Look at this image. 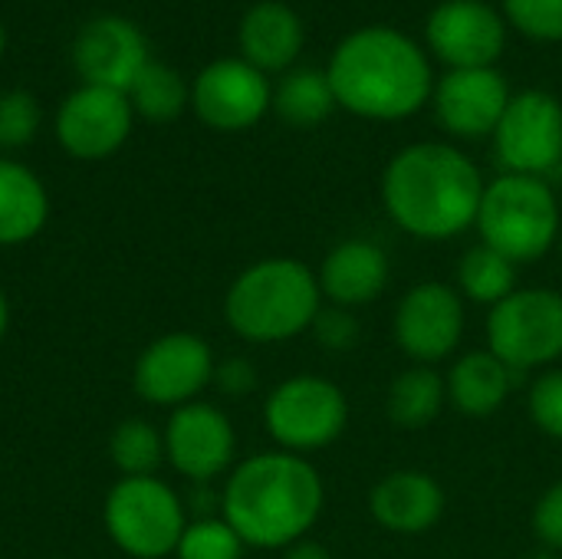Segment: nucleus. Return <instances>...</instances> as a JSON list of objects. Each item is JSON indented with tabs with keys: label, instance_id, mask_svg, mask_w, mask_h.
<instances>
[{
	"label": "nucleus",
	"instance_id": "nucleus-1",
	"mask_svg": "<svg viewBox=\"0 0 562 559\" xmlns=\"http://www.w3.org/2000/svg\"><path fill=\"white\" fill-rule=\"evenodd\" d=\"M336 105L369 122H402L422 112L435 92L425 43L395 26H359L346 33L326 66Z\"/></svg>",
	"mask_w": 562,
	"mask_h": 559
},
{
	"label": "nucleus",
	"instance_id": "nucleus-2",
	"mask_svg": "<svg viewBox=\"0 0 562 559\" xmlns=\"http://www.w3.org/2000/svg\"><path fill=\"white\" fill-rule=\"evenodd\" d=\"M481 168L451 142H415L392 155L382 175L389 217L418 241H448L477 224Z\"/></svg>",
	"mask_w": 562,
	"mask_h": 559
},
{
	"label": "nucleus",
	"instance_id": "nucleus-3",
	"mask_svg": "<svg viewBox=\"0 0 562 559\" xmlns=\"http://www.w3.org/2000/svg\"><path fill=\"white\" fill-rule=\"evenodd\" d=\"M326 504L319 471L293 451H263L234 468L221 494V517L244 547L286 550L316 527Z\"/></svg>",
	"mask_w": 562,
	"mask_h": 559
},
{
	"label": "nucleus",
	"instance_id": "nucleus-4",
	"mask_svg": "<svg viewBox=\"0 0 562 559\" xmlns=\"http://www.w3.org/2000/svg\"><path fill=\"white\" fill-rule=\"evenodd\" d=\"M323 310L316 273L293 257L250 264L224 297L227 326L247 343H286L313 329Z\"/></svg>",
	"mask_w": 562,
	"mask_h": 559
},
{
	"label": "nucleus",
	"instance_id": "nucleus-5",
	"mask_svg": "<svg viewBox=\"0 0 562 559\" xmlns=\"http://www.w3.org/2000/svg\"><path fill=\"white\" fill-rule=\"evenodd\" d=\"M481 244L514 264L540 260L560 241V204L543 178L501 175L484 188L477 224Z\"/></svg>",
	"mask_w": 562,
	"mask_h": 559
},
{
	"label": "nucleus",
	"instance_id": "nucleus-6",
	"mask_svg": "<svg viewBox=\"0 0 562 559\" xmlns=\"http://www.w3.org/2000/svg\"><path fill=\"white\" fill-rule=\"evenodd\" d=\"M102 524L109 540L132 559L175 557L188 527L181 497L158 478H122L105 504Z\"/></svg>",
	"mask_w": 562,
	"mask_h": 559
},
{
	"label": "nucleus",
	"instance_id": "nucleus-7",
	"mask_svg": "<svg viewBox=\"0 0 562 559\" xmlns=\"http://www.w3.org/2000/svg\"><path fill=\"white\" fill-rule=\"evenodd\" d=\"M263 425L283 451H319L346 432L349 399L323 376H293L267 395Z\"/></svg>",
	"mask_w": 562,
	"mask_h": 559
},
{
	"label": "nucleus",
	"instance_id": "nucleus-8",
	"mask_svg": "<svg viewBox=\"0 0 562 559\" xmlns=\"http://www.w3.org/2000/svg\"><path fill=\"white\" fill-rule=\"evenodd\" d=\"M487 346L514 372L557 362L562 356V293L550 287L514 290L491 306Z\"/></svg>",
	"mask_w": 562,
	"mask_h": 559
},
{
	"label": "nucleus",
	"instance_id": "nucleus-9",
	"mask_svg": "<svg viewBox=\"0 0 562 559\" xmlns=\"http://www.w3.org/2000/svg\"><path fill=\"white\" fill-rule=\"evenodd\" d=\"M491 138L507 175L543 178L557 171L562 165V102L547 89L514 92Z\"/></svg>",
	"mask_w": 562,
	"mask_h": 559
},
{
	"label": "nucleus",
	"instance_id": "nucleus-10",
	"mask_svg": "<svg viewBox=\"0 0 562 559\" xmlns=\"http://www.w3.org/2000/svg\"><path fill=\"white\" fill-rule=\"evenodd\" d=\"M507 20L484 0H441L425 20V49L448 69H491L507 49Z\"/></svg>",
	"mask_w": 562,
	"mask_h": 559
},
{
	"label": "nucleus",
	"instance_id": "nucleus-11",
	"mask_svg": "<svg viewBox=\"0 0 562 559\" xmlns=\"http://www.w3.org/2000/svg\"><path fill=\"white\" fill-rule=\"evenodd\" d=\"M191 109L207 128L217 132L254 128L273 109L270 76L244 56H221L194 76Z\"/></svg>",
	"mask_w": 562,
	"mask_h": 559
},
{
	"label": "nucleus",
	"instance_id": "nucleus-12",
	"mask_svg": "<svg viewBox=\"0 0 562 559\" xmlns=\"http://www.w3.org/2000/svg\"><path fill=\"white\" fill-rule=\"evenodd\" d=\"M214 353L194 333H168L145 346L135 362L132 385L138 399L161 409H181L214 382Z\"/></svg>",
	"mask_w": 562,
	"mask_h": 559
},
{
	"label": "nucleus",
	"instance_id": "nucleus-13",
	"mask_svg": "<svg viewBox=\"0 0 562 559\" xmlns=\"http://www.w3.org/2000/svg\"><path fill=\"white\" fill-rule=\"evenodd\" d=\"M132 122L135 112L125 92L82 82L59 102L53 128L66 155L79 161H99L128 142Z\"/></svg>",
	"mask_w": 562,
	"mask_h": 559
},
{
	"label": "nucleus",
	"instance_id": "nucleus-14",
	"mask_svg": "<svg viewBox=\"0 0 562 559\" xmlns=\"http://www.w3.org/2000/svg\"><path fill=\"white\" fill-rule=\"evenodd\" d=\"M395 343L418 366L448 359L464 336V300L454 287L425 280L415 283L395 306Z\"/></svg>",
	"mask_w": 562,
	"mask_h": 559
},
{
	"label": "nucleus",
	"instance_id": "nucleus-15",
	"mask_svg": "<svg viewBox=\"0 0 562 559\" xmlns=\"http://www.w3.org/2000/svg\"><path fill=\"white\" fill-rule=\"evenodd\" d=\"M148 59L145 33L122 13H99L86 20L72 40V66L86 86L128 92Z\"/></svg>",
	"mask_w": 562,
	"mask_h": 559
},
{
	"label": "nucleus",
	"instance_id": "nucleus-16",
	"mask_svg": "<svg viewBox=\"0 0 562 559\" xmlns=\"http://www.w3.org/2000/svg\"><path fill=\"white\" fill-rule=\"evenodd\" d=\"M234 451H237L234 425L217 405L188 402L171 412L165 425V458L181 478L194 484H207L231 468Z\"/></svg>",
	"mask_w": 562,
	"mask_h": 559
},
{
	"label": "nucleus",
	"instance_id": "nucleus-17",
	"mask_svg": "<svg viewBox=\"0 0 562 559\" xmlns=\"http://www.w3.org/2000/svg\"><path fill=\"white\" fill-rule=\"evenodd\" d=\"M507 79L491 69H448L435 79L431 105L441 128L454 138H484L494 135L504 109L510 105Z\"/></svg>",
	"mask_w": 562,
	"mask_h": 559
},
{
	"label": "nucleus",
	"instance_id": "nucleus-18",
	"mask_svg": "<svg viewBox=\"0 0 562 559\" xmlns=\"http://www.w3.org/2000/svg\"><path fill=\"white\" fill-rule=\"evenodd\" d=\"M369 514L379 527L402 537L428 534L445 514V491L428 471L402 468L369 491Z\"/></svg>",
	"mask_w": 562,
	"mask_h": 559
},
{
	"label": "nucleus",
	"instance_id": "nucleus-19",
	"mask_svg": "<svg viewBox=\"0 0 562 559\" xmlns=\"http://www.w3.org/2000/svg\"><path fill=\"white\" fill-rule=\"evenodd\" d=\"M240 56L260 72H286L306 43L300 13L283 0H260L244 10L237 26Z\"/></svg>",
	"mask_w": 562,
	"mask_h": 559
},
{
	"label": "nucleus",
	"instance_id": "nucleus-20",
	"mask_svg": "<svg viewBox=\"0 0 562 559\" xmlns=\"http://www.w3.org/2000/svg\"><path fill=\"white\" fill-rule=\"evenodd\" d=\"M319 290L339 310L372 303L389 283V257L372 241H342L319 264Z\"/></svg>",
	"mask_w": 562,
	"mask_h": 559
},
{
	"label": "nucleus",
	"instance_id": "nucleus-21",
	"mask_svg": "<svg viewBox=\"0 0 562 559\" xmlns=\"http://www.w3.org/2000/svg\"><path fill=\"white\" fill-rule=\"evenodd\" d=\"M49 221V194L33 168L0 155V247L33 241Z\"/></svg>",
	"mask_w": 562,
	"mask_h": 559
},
{
	"label": "nucleus",
	"instance_id": "nucleus-22",
	"mask_svg": "<svg viewBox=\"0 0 562 559\" xmlns=\"http://www.w3.org/2000/svg\"><path fill=\"white\" fill-rule=\"evenodd\" d=\"M510 372L514 369L501 362L491 349H474L451 366L445 379L448 402L471 418H487L507 402L510 385H514Z\"/></svg>",
	"mask_w": 562,
	"mask_h": 559
},
{
	"label": "nucleus",
	"instance_id": "nucleus-23",
	"mask_svg": "<svg viewBox=\"0 0 562 559\" xmlns=\"http://www.w3.org/2000/svg\"><path fill=\"white\" fill-rule=\"evenodd\" d=\"M445 402H448L445 379L431 366H412L398 372L395 382L389 385L385 409L395 428L418 432V428H428L441 415Z\"/></svg>",
	"mask_w": 562,
	"mask_h": 559
},
{
	"label": "nucleus",
	"instance_id": "nucleus-24",
	"mask_svg": "<svg viewBox=\"0 0 562 559\" xmlns=\"http://www.w3.org/2000/svg\"><path fill=\"white\" fill-rule=\"evenodd\" d=\"M336 109V96L329 89L326 72L319 69H290L273 86V112L293 128H313L329 119Z\"/></svg>",
	"mask_w": 562,
	"mask_h": 559
},
{
	"label": "nucleus",
	"instance_id": "nucleus-25",
	"mask_svg": "<svg viewBox=\"0 0 562 559\" xmlns=\"http://www.w3.org/2000/svg\"><path fill=\"white\" fill-rule=\"evenodd\" d=\"M125 96L132 102V112L148 122H175L191 105V86L175 66L161 59H148Z\"/></svg>",
	"mask_w": 562,
	"mask_h": 559
},
{
	"label": "nucleus",
	"instance_id": "nucleus-26",
	"mask_svg": "<svg viewBox=\"0 0 562 559\" xmlns=\"http://www.w3.org/2000/svg\"><path fill=\"white\" fill-rule=\"evenodd\" d=\"M517 264L507 260L504 254H497L494 247L487 244H477L471 247L464 257H461V267H458V287L468 300L474 303H487V306H497L501 300H507L514 290H517Z\"/></svg>",
	"mask_w": 562,
	"mask_h": 559
},
{
	"label": "nucleus",
	"instance_id": "nucleus-27",
	"mask_svg": "<svg viewBox=\"0 0 562 559\" xmlns=\"http://www.w3.org/2000/svg\"><path fill=\"white\" fill-rule=\"evenodd\" d=\"M109 458L122 478H155L165 461V435L145 418L119 422L109 438Z\"/></svg>",
	"mask_w": 562,
	"mask_h": 559
},
{
	"label": "nucleus",
	"instance_id": "nucleus-28",
	"mask_svg": "<svg viewBox=\"0 0 562 559\" xmlns=\"http://www.w3.org/2000/svg\"><path fill=\"white\" fill-rule=\"evenodd\" d=\"M178 559H240L244 540L234 534V527L224 517H201L184 527L178 540Z\"/></svg>",
	"mask_w": 562,
	"mask_h": 559
},
{
	"label": "nucleus",
	"instance_id": "nucleus-29",
	"mask_svg": "<svg viewBox=\"0 0 562 559\" xmlns=\"http://www.w3.org/2000/svg\"><path fill=\"white\" fill-rule=\"evenodd\" d=\"M40 125H43V109L30 89L0 92V152H16L30 145Z\"/></svg>",
	"mask_w": 562,
	"mask_h": 559
},
{
	"label": "nucleus",
	"instance_id": "nucleus-30",
	"mask_svg": "<svg viewBox=\"0 0 562 559\" xmlns=\"http://www.w3.org/2000/svg\"><path fill=\"white\" fill-rule=\"evenodd\" d=\"M501 13L533 43H562V0H501Z\"/></svg>",
	"mask_w": 562,
	"mask_h": 559
},
{
	"label": "nucleus",
	"instance_id": "nucleus-31",
	"mask_svg": "<svg viewBox=\"0 0 562 559\" xmlns=\"http://www.w3.org/2000/svg\"><path fill=\"white\" fill-rule=\"evenodd\" d=\"M527 412L543 435L562 441V369H550L533 382Z\"/></svg>",
	"mask_w": 562,
	"mask_h": 559
},
{
	"label": "nucleus",
	"instance_id": "nucleus-32",
	"mask_svg": "<svg viewBox=\"0 0 562 559\" xmlns=\"http://www.w3.org/2000/svg\"><path fill=\"white\" fill-rule=\"evenodd\" d=\"M533 534L543 547L562 550V481H557L533 507Z\"/></svg>",
	"mask_w": 562,
	"mask_h": 559
},
{
	"label": "nucleus",
	"instance_id": "nucleus-33",
	"mask_svg": "<svg viewBox=\"0 0 562 559\" xmlns=\"http://www.w3.org/2000/svg\"><path fill=\"white\" fill-rule=\"evenodd\" d=\"M313 333L326 349H352V343L359 339V323L349 316V310L329 306V310H319Z\"/></svg>",
	"mask_w": 562,
	"mask_h": 559
},
{
	"label": "nucleus",
	"instance_id": "nucleus-34",
	"mask_svg": "<svg viewBox=\"0 0 562 559\" xmlns=\"http://www.w3.org/2000/svg\"><path fill=\"white\" fill-rule=\"evenodd\" d=\"M214 385H217L224 395L240 399V395L254 392L257 372H254V366H250L247 359H227V362H221V366L214 369Z\"/></svg>",
	"mask_w": 562,
	"mask_h": 559
},
{
	"label": "nucleus",
	"instance_id": "nucleus-35",
	"mask_svg": "<svg viewBox=\"0 0 562 559\" xmlns=\"http://www.w3.org/2000/svg\"><path fill=\"white\" fill-rule=\"evenodd\" d=\"M283 559H333V557H329V550H326L323 544H316V540H300V544H293V547H286V550H283Z\"/></svg>",
	"mask_w": 562,
	"mask_h": 559
},
{
	"label": "nucleus",
	"instance_id": "nucleus-36",
	"mask_svg": "<svg viewBox=\"0 0 562 559\" xmlns=\"http://www.w3.org/2000/svg\"><path fill=\"white\" fill-rule=\"evenodd\" d=\"M7 326H10V303H7V297H3V290H0V343H3V336H7Z\"/></svg>",
	"mask_w": 562,
	"mask_h": 559
},
{
	"label": "nucleus",
	"instance_id": "nucleus-37",
	"mask_svg": "<svg viewBox=\"0 0 562 559\" xmlns=\"http://www.w3.org/2000/svg\"><path fill=\"white\" fill-rule=\"evenodd\" d=\"M3 49H7V30H3V23H0V59H3Z\"/></svg>",
	"mask_w": 562,
	"mask_h": 559
}]
</instances>
